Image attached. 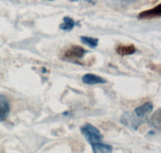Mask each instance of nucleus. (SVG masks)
Instances as JSON below:
<instances>
[{"label":"nucleus","mask_w":161,"mask_h":153,"mask_svg":"<svg viewBox=\"0 0 161 153\" xmlns=\"http://www.w3.org/2000/svg\"><path fill=\"white\" fill-rule=\"evenodd\" d=\"M153 110V105L148 101L137 107L134 111L126 112L122 115L120 123L125 127L137 130L141 125L146 123Z\"/></svg>","instance_id":"obj_1"},{"label":"nucleus","mask_w":161,"mask_h":153,"mask_svg":"<svg viewBox=\"0 0 161 153\" xmlns=\"http://www.w3.org/2000/svg\"><path fill=\"white\" fill-rule=\"evenodd\" d=\"M80 131L85 139L89 142L91 146L102 142L103 136L100 130L91 123H86L80 127Z\"/></svg>","instance_id":"obj_2"},{"label":"nucleus","mask_w":161,"mask_h":153,"mask_svg":"<svg viewBox=\"0 0 161 153\" xmlns=\"http://www.w3.org/2000/svg\"><path fill=\"white\" fill-rule=\"evenodd\" d=\"M86 53L87 51L80 46H72L63 52L62 57L65 61L78 63V60L83 58Z\"/></svg>","instance_id":"obj_3"},{"label":"nucleus","mask_w":161,"mask_h":153,"mask_svg":"<svg viewBox=\"0 0 161 153\" xmlns=\"http://www.w3.org/2000/svg\"><path fill=\"white\" fill-rule=\"evenodd\" d=\"M10 112L9 100L5 95L0 94V123L6 120Z\"/></svg>","instance_id":"obj_4"},{"label":"nucleus","mask_w":161,"mask_h":153,"mask_svg":"<svg viewBox=\"0 0 161 153\" xmlns=\"http://www.w3.org/2000/svg\"><path fill=\"white\" fill-rule=\"evenodd\" d=\"M82 82L86 85L104 84L106 83V79H103L99 75H94L92 73H86L82 77Z\"/></svg>","instance_id":"obj_5"},{"label":"nucleus","mask_w":161,"mask_h":153,"mask_svg":"<svg viewBox=\"0 0 161 153\" xmlns=\"http://www.w3.org/2000/svg\"><path fill=\"white\" fill-rule=\"evenodd\" d=\"M161 16V5L158 4L155 7L150 9L142 11L138 14L139 19H152L156 17H160Z\"/></svg>","instance_id":"obj_6"},{"label":"nucleus","mask_w":161,"mask_h":153,"mask_svg":"<svg viewBox=\"0 0 161 153\" xmlns=\"http://www.w3.org/2000/svg\"><path fill=\"white\" fill-rule=\"evenodd\" d=\"M161 111L160 108L157 109L150 118L148 119V123L151 127L155 129L157 131H160L161 129Z\"/></svg>","instance_id":"obj_7"},{"label":"nucleus","mask_w":161,"mask_h":153,"mask_svg":"<svg viewBox=\"0 0 161 153\" xmlns=\"http://www.w3.org/2000/svg\"><path fill=\"white\" fill-rule=\"evenodd\" d=\"M78 25L79 22L75 21L74 19L67 16V17H64L63 18V23L60 25V29H61L62 31H69L75 28V26H76Z\"/></svg>","instance_id":"obj_8"},{"label":"nucleus","mask_w":161,"mask_h":153,"mask_svg":"<svg viewBox=\"0 0 161 153\" xmlns=\"http://www.w3.org/2000/svg\"><path fill=\"white\" fill-rule=\"evenodd\" d=\"M91 147L93 153H113V146L102 142L94 145Z\"/></svg>","instance_id":"obj_9"},{"label":"nucleus","mask_w":161,"mask_h":153,"mask_svg":"<svg viewBox=\"0 0 161 153\" xmlns=\"http://www.w3.org/2000/svg\"><path fill=\"white\" fill-rule=\"evenodd\" d=\"M116 52L120 56L132 55L136 52V48H135L134 45H119L116 48Z\"/></svg>","instance_id":"obj_10"},{"label":"nucleus","mask_w":161,"mask_h":153,"mask_svg":"<svg viewBox=\"0 0 161 153\" xmlns=\"http://www.w3.org/2000/svg\"><path fill=\"white\" fill-rule=\"evenodd\" d=\"M80 40L85 45L88 46L90 48L94 49L98 45V39L94 37H90V36H81Z\"/></svg>","instance_id":"obj_11"},{"label":"nucleus","mask_w":161,"mask_h":153,"mask_svg":"<svg viewBox=\"0 0 161 153\" xmlns=\"http://www.w3.org/2000/svg\"><path fill=\"white\" fill-rule=\"evenodd\" d=\"M111 1L119 3V4H122V5H129V4H131V3H136V2L138 1V0H111Z\"/></svg>","instance_id":"obj_12"},{"label":"nucleus","mask_w":161,"mask_h":153,"mask_svg":"<svg viewBox=\"0 0 161 153\" xmlns=\"http://www.w3.org/2000/svg\"><path fill=\"white\" fill-rule=\"evenodd\" d=\"M71 2H77V1H83V2H86V3H89V4L91 5H95L97 4V0H70Z\"/></svg>","instance_id":"obj_13"},{"label":"nucleus","mask_w":161,"mask_h":153,"mask_svg":"<svg viewBox=\"0 0 161 153\" xmlns=\"http://www.w3.org/2000/svg\"><path fill=\"white\" fill-rule=\"evenodd\" d=\"M48 1H53V0H48Z\"/></svg>","instance_id":"obj_14"}]
</instances>
